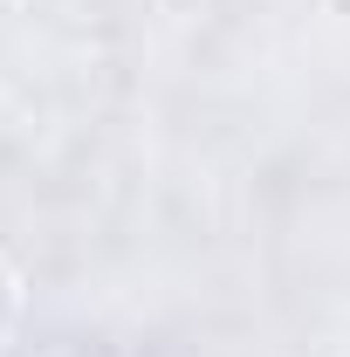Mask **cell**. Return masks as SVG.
I'll return each instance as SVG.
<instances>
[{"label": "cell", "instance_id": "cell-1", "mask_svg": "<svg viewBox=\"0 0 350 357\" xmlns=\"http://www.w3.org/2000/svg\"><path fill=\"white\" fill-rule=\"evenodd\" d=\"M14 310H21V303H14V275L0 268V344H7V330H14Z\"/></svg>", "mask_w": 350, "mask_h": 357}]
</instances>
